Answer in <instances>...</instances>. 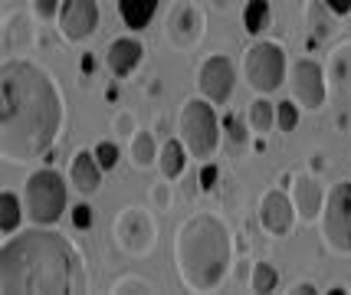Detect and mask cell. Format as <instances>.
Wrapping results in <instances>:
<instances>
[{"mask_svg": "<svg viewBox=\"0 0 351 295\" xmlns=\"http://www.w3.org/2000/svg\"><path fill=\"white\" fill-rule=\"evenodd\" d=\"M62 128V99L53 76L30 60L0 69V155L10 164L43 157Z\"/></svg>", "mask_w": 351, "mask_h": 295, "instance_id": "6da1fadb", "label": "cell"}, {"mask_svg": "<svg viewBox=\"0 0 351 295\" xmlns=\"http://www.w3.org/2000/svg\"><path fill=\"white\" fill-rule=\"evenodd\" d=\"M89 289L82 256L56 230H23L0 249V292L76 295Z\"/></svg>", "mask_w": 351, "mask_h": 295, "instance_id": "7a4b0ae2", "label": "cell"}, {"mask_svg": "<svg viewBox=\"0 0 351 295\" xmlns=\"http://www.w3.org/2000/svg\"><path fill=\"white\" fill-rule=\"evenodd\" d=\"M230 233L210 214H194L174 233L178 276L191 292H214L230 269Z\"/></svg>", "mask_w": 351, "mask_h": 295, "instance_id": "3957f363", "label": "cell"}, {"mask_svg": "<svg viewBox=\"0 0 351 295\" xmlns=\"http://www.w3.org/2000/svg\"><path fill=\"white\" fill-rule=\"evenodd\" d=\"M220 125L217 122L214 109H210V99H191L181 109V141L184 148L197 161H207V157L217 151V141H220Z\"/></svg>", "mask_w": 351, "mask_h": 295, "instance_id": "277c9868", "label": "cell"}, {"mask_svg": "<svg viewBox=\"0 0 351 295\" xmlns=\"http://www.w3.org/2000/svg\"><path fill=\"white\" fill-rule=\"evenodd\" d=\"M66 210V181L53 168L30 174L27 181V217L40 227L56 223Z\"/></svg>", "mask_w": 351, "mask_h": 295, "instance_id": "5b68a950", "label": "cell"}, {"mask_svg": "<svg viewBox=\"0 0 351 295\" xmlns=\"http://www.w3.org/2000/svg\"><path fill=\"white\" fill-rule=\"evenodd\" d=\"M322 233L335 253H351V181H341L328 190V201L322 210Z\"/></svg>", "mask_w": 351, "mask_h": 295, "instance_id": "8992f818", "label": "cell"}, {"mask_svg": "<svg viewBox=\"0 0 351 295\" xmlns=\"http://www.w3.org/2000/svg\"><path fill=\"white\" fill-rule=\"evenodd\" d=\"M286 73V56L276 43L260 40L256 47H250L246 53V79L256 92H276Z\"/></svg>", "mask_w": 351, "mask_h": 295, "instance_id": "52a82bcc", "label": "cell"}, {"mask_svg": "<svg viewBox=\"0 0 351 295\" xmlns=\"http://www.w3.org/2000/svg\"><path fill=\"white\" fill-rule=\"evenodd\" d=\"M115 236L122 243L125 253L132 256H148L154 249V236H158V227L152 223V217L141 210V207H125L119 220H115Z\"/></svg>", "mask_w": 351, "mask_h": 295, "instance_id": "ba28073f", "label": "cell"}, {"mask_svg": "<svg viewBox=\"0 0 351 295\" xmlns=\"http://www.w3.org/2000/svg\"><path fill=\"white\" fill-rule=\"evenodd\" d=\"M99 27V3L95 0H62L60 7V30L69 43L89 40Z\"/></svg>", "mask_w": 351, "mask_h": 295, "instance_id": "9c48e42d", "label": "cell"}, {"mask_svg": "<svg viewBox=\"0 0 351 295\" xmlns=\"http://www.w3.org/2000/svg\"><path fill=\"white\" fill-rule=\"evenodd\" d=\"M292 95L302 109H322L325 102V73L315 60H299L292 66Z\"/></svg>", "mask_w": 351, "mask_h": 295, "instance_id": "30bf717a", "label": "cell"}, {"mask_svg": "<svg viewBox=\"0 0 351 295\" xmlns=\"http://www.w3.org/2000/svg\"><path fill=\"white\" fill-rule=\"evenodd\" d=\"M233 82H237V76H233V62H230L227 56H210L197 73L200 95L210 99L214 105H223V102H227L230 92H233Z\"/></svg>", "mask_w": 351, "mask_h": 295, "instance_id": "8fae6325", "label": "cell"}, {"mask_svg": "<svg viewBox=\"0 0 351 295\" xmlns=\"http://www.w3.org/2000/svg\"><path fill=\"white\" fill-rule=\"evenodd\" d=\"M295 217H299V210H295L292 197L282 190V187L266 190V197H263V203H260V223L269 230V233L289 236L292 227H295Z\"/></svg>", "mask_w": 351, "mask_h": 295, "instance_id": "7c38bea8", "label": "cell"}, {"mask_svg": "<svg viewBox=\"0 0 351 295\" xmlns=\"http://www.w3.org/2000/svg\"><path fill=\"white\" fill-rule=\"evenodd\" d=\"M197 36H200V14L194 10V3L178 0L168 14V40L178 49H187L197 43Z\"/></svg>", "mask_w": 351, "mask_h": 295, "instance_id": "4fadbf2b", "label": "cell"}, {"mask_svg": "<svg viewBox=\"0 0 351 295\" xmlns=\"http://www.w3.org/2000/svg\"><path fill=\"white\" fill-rule=\"evenodd\" d=\"M325 201H328V197L322 194V184L312 174H292V203H295L299 217L312 223L315 217H322Z\"/></svg>", "mask_w": 351, "mask_h": 295, "instance_id": "5bb4252c", "label": "cell"}, {"mask_svg": "<svg viewBox=\"0 0 351 295\" xmlns=\"http://www.w3.org/2000/svg\"><path fill=\"white\" fill-rule=\"evenodd\" d=\"M69 181L76 187L79 194H99V187H102V164L95 161V151H79L73 157V164H69Z\"/></svg>", "mask_w": 351, "mask_h": 295, "instance_id": "9a60e30c", "label": "cell"}, {"mask_svg": "<svg viewBox=\"0 0 351 295\" xmlns=\"http://www.w3.org/2000/svg\"><path fill=\"white\" fill-rule=\"evenodd\" d=\"M141 56H145V49H141V43H138L135 36H122V40H115L108 47L106 62L115 76H132L138 69V62H141Z\"/></svg>", "mask_w": 351, "mask_h": 295, "instance_id": "2e32d148", "label": "cell"}, {"mask_svg": "<svg viewBox=\"0 0 351 295\" xmlns=\"http://www.w3.org/2000/svg\"><path fill=\"white\" fill-rule=\"evenodd\" d=\"M30 40H33L30 20H27L23 14L7 16V23H3V56L14 60L16 53H23V49L30 47Z\"/></svg>", "mask_w": 351, "mask_h": 295, "instance_id": "e0dca14e", "label": "cell"}, {"mask_svg": "<svg viewBox=\"0 0 351 295\" xmlns=\"http://www.w3.org/2000/svg\"><path fill=\"white\" fill-rule=\"evenodd\" d=\"M158 0H119V14H122L128 30H145L152 23Z\"/></svg>", "mask_w": 351, "mask_h": 295, "instance_id": "ac0fdd59", "label": "cell"}, {"mask_svg": "<svg viewBox=\"0 0 351 295\" xmlns=\"http://www.w3.org/2000/svg\"><path fill=\"white\" fill-rule=\"evenodd\" d=\"M191 155L187 148H184V141H168L165 148H161V155H158V164H161V174L168 177V181H174V177H181L184 174V157Z\"/></svg>", "mask_w": 351, "mask_h": 295, "instance_id": "d6986e66", "label": "cell"}, {"mask_svg": "<svg viewBox=\"0 0 351 295\" xmlns=\"http://www.w3.org/2000/svg\"><path fill=\"white\" fill-rule=\"evenodd\" d=\"M128 155L135 161V168H152L154 164V135L152 131H132L128 138Z\"/></svg>", "mask_w": 351, "mask_h": 295, "instance_id": "ffe728a7", "label": "cell"}, {"mask_svg": "<svg viewBox=\"0 0 351 295\" xmlns=\"http://www.w3.org/2000/svg\"><path fill=\"white\" fill-rule=\"evenodd\" d=\"M328 14H332V10H328V7L322 10L315 0L308 3V27H315V30H308V47H319L322 40H328V33H332V16Z\"/></svg>", "mask_w": 351, "mask_h": 295, "instance_id": "44dd1931", "label": "cell"}, {"mask_svg": "<svg viewBox=\"0 0 351 295\" xmlns=\"http://www.w3.org/2000/svg\"><path fill=\"white\" fill-rule=\"evenodd\" d=\"M20 220H23V210H20L16 194L3 190V194H0V230H3V236L14 233L16 227H20Z\"/></svg>", "mask_w": 351, "mask_h": 295, "instance_id": "7402d4cb", "label": "cell"}, {"mask_svg": "<svg viewBox=\"0 0 351 295\" xmlns=\"http://www.w3.org/2000/svg\"><path fill=\"white\" fill-rule=\"evenodd\" d=\"M246 122H250V128H253L256 135H266L276 125V105H269L266 99H256V102L250 105V112H246Z\"/></svg>", "mask_w": 351, "mask_h": 295, "instance_id": "603a6c76", "label": "cell"}, {"mask_svg": "<svg viewBox=\"0 0 351 295\" xmlns=\"http://www.w3.org/2000/svg\"><path fill=\"white\" fill-rule=\"evenodd\" d=\"M243 27L246 33L260 36L266 27H269V0H250L243 10Z\"/></svg>", "mask_w": 351, "mask_h": 295, "instance_id": "cb8c5ba5", "label": "cell"}, {"mask_svg": "<svg viewBox=\"0 0 351 295\" xmlns=\"http://www.w3.org/2000/svg\"><path fill=\"white\" fill-rule=\"evenodd\" d=\"M332 73H335V79L351 92V40L341 43V47L332 53Z\"/></svg>", "mask_w": 351, "mask_h": 295, "instance_id": "d4e9b609", "label": "cell"}, {"mask_svg": "<svg viewBox=\"0 0 351 295\" xmlns=\"http://www.w3.org/2000/svg\"><path fill=\"white\" fill-rule=\"evenodd\" d=\"M279 276H276V269L269 263H256L253 266V276H250V289L253 292H273Z\"/></svg>", "mask_w": 351, "mask_h": 295, "instance_id": "484cf974", "label": "cell"}, {"mask_svg": "<svg viewBox=\"0 0 351 295\" xmlns=\"http://www.w3.org/2000/svg\"><path fill=\"white\" fill-rule=\"evenodd\" d=\"M295 125H299L295 102H279V105H276V128H279L282 135H289V131H295Z\"/></svg>", "mask_w": 351, "mask_h": 295, "instance_id": "4316f807", "label": "cell"}, {"mask_svg": "<svg viewBox=\"0 0 351 295\" xmlns=\"http://www.w3.org/2000/svg\"><path fill=\"white\" fill-rule=\"evenodd\" d=\"M95 161L102 164V171H112L119 164V144L115 141H99L95 144Z\"/></svg>", "mask_w": 351, "mask_h": 295, "instance_id": "83f0119b", "label": "cell"}, {"mask_svg": "<svg viewBox=\"0 0 351 295\" xmlns=\"http://www.w3.org/2000/svg\"><path fill=\"white\" fill-rule=\"evenodd\" d=\"M223 131H227V138H230V151L243 148L246 131H243V122H240L237 115H227V118H223Z\"/></svg>", "mask_w": 351, "mask_h": 295, "instance_id": "f1b7e54d", "label": "cell"}, {"mask_svg": "<svg viewBox=\"0 0 351 295\" xmlns=\"http://www.w3.org/2000/svg\"><path fill=\"white\" fill-rule=\"evenodd\" d=\"M125 289H132V292H154V289H152V282L135 279V276H128V279L112 282V292H125Z\"/></svg>", "mask_w": 351, "mask_h": 295, "instance_id": "f546056e", "label": "cell"}, {"mask_svg": "<svg viewBox=\"0 0 351 295\" xmlns=\"http://www.w3.org/2000/svg\"><path fill=\"white\" fill-rule=\"evenodd\" d=\"M73 227H76V230H89L92 227V207L79 203L76 210H73Z\"/></svg>", "mask_w": 351, "mask_h": 295, "instance_id": "4dcf8cb0", "label": "cell"}, {"mask_svg": "<svg viewBox=\"0 0 351 295\" xmlns=\"http://www.w3.org/2000/svg\"><path fill=\"white\" fill-rule=\"evenodd\" d=\"M60 7H62L60 0H33V10H36V16H43V20H49Z\"/></svg>", "mask_w": 351, "mask_h": 295, "instance_id": "1f68e13d", "label": "cell"}, {"mask_svg": "<svg viewBox=\"0 0 351 295\" xmlns=\"http://www.w3.org/2000/svg\"><path fill=\"white\" fill-rule=\"evenodd\" d=\"M217 177H220L217 164H204V168H200V190H210V187L217 184Z\"/></svg>", "mask_w": 351, "mask_h": 295, "instance_id": "d6a6232c", "label": "cell"}, {"mask_svg": "<svg viewBox=\"0 0 351 295\" xmlns=\"http://www.w3.org/2000/svg\"><path fill=\"white\" fill-rule=\"evenodd\" d=\"M152 201L158 203V207H161V210H165V207H168V203H171L168 184H154V187H152Z\"/></svg>", "mask_w": 351, "mask_h": 295, "instance_id": "836d02e7", "label": "cell"}, {"mask_svg": "<svg viewBox=\"0 0 351 295\" xmlns=\"http://www.w3.org/2000/svg\"><path fill=\"white\" fill-rule=\"evenodd\" d=\"M115 131H119V138H128V131H135V118L132 115H119L115 118Z\"/></svg>", "mask_w": 351, "mask_h": 295, "instance_id": "e575fe53", "label": "cell"}, {"mask_svg": "<svg viewBox=\"0 0 351 295\" xmlns=\"http://www.w3.org/2000/svg\"><path fill=\"white\" fill-rule=\"evenodd\" d=\"M325 7H328L332 14H338V16L351 14V0H325Z\"/></svg>", "mask_w": 351, "mask_h": 295, "instance_id": "d590c367", "label": "cell"}, {"mask_svg": "<svg viewBox=\"0 0 351 295\" xmlns=\"http://www.w3.org/2000/svg\"><path fill=\"white\" fill-rule=\"evenodd\" d=\"M292 292H295V295H312V292H319V289H315L312 282H299V285H295Z\"/></svg>", "mask_w": 351, "mask_h": 295, "instance_id": "8d00e7d4", "label": "cell"}, {"mask_svg": "<svg viewBox=\"0 0 351 295\" xmlns=\"http://www.w3.org/2000/svg\"><path fill=\"white\" fill-rule=\"evenodd\" d=\"M92 69H95V60H92V53H86V56H82V73L89 76Z\"/></svg>", "mask_w": 351, "mask_h": 295, "instance_id": "74e56055", "label": "cell"}]
</instances>
